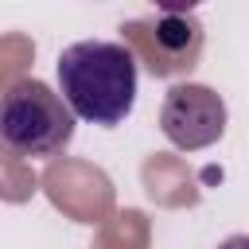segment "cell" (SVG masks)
Listing matches in <instances>:
<instances>
[{
    "mask_svg": "<svg viewBox=\"0 0 249 249\" xmlns=\"http://www.w3.org/2000/svg\"><path fill=\"white\" fill-rule=\"evenodd\" d=\"M58 97L86 121L113 128L136 105V54L128 43L82 39L58 54Z\"/></svg>",
    "mask_w": 249,
    "mask_h": 249,
    "instance_id": "1",
    "label": "cell"
},
{
    "mask_svg": "<svg viewBox=\"0 0 249 249\" xmlns=\"http://www.w3.org/2000/svg\"><path fill=\"white\" fill-rule=\"evenodd\" d=\"M74 140V113L39 78L16 82L0 93V144L16 156L51 160Z\"/></svg>",
    "mask_w": 249,
    "mask_h": 249,
    "instance_id": "2",
    "label": "cell"
},
{
    "mask_svg": "<svg viewBox=\"0 0 249 249\" xmlns=\"http://www.w3.org/2000/svg\"><path fill=\"white\" fill-rule=\"evenodd\" d=\"M160 132L183 152L210 148L226 132V101H222V93H214L202 82L171 86L163 93V105H160Z\"/></svg>",
    "mask_w": 249,
    "mask_h": 249,
    "instance_id": "3",
    "label": "cell"
},
{
    "mask_svg": "<svg viewBox=\"0 0 249 249\" xmlns=\"http://www.w3.org/2000/svg\"><path fill=\"white\" fill-rule=\"evenodd\" d=\"M152 39V54H148V70L156 78L191 70L198 51H202V23L191 12H160L152 31H144Z\"/></svg>",
    "mask_w": 249,
    "mask_h": 249,
    "instance_id": "4",
    "label": "cell"
},
{
    "mask_svg": "<svg viewBox=\"0 0 249 249\" xmlns=\"http://www.w3.org/2000/svg\"><path fill=\"white\" fill-rule=\"evenodd\" d=\"M218 249H249V233H233V237L218 241Z\"/></svg>",
    "mask_w": 249,
    "mask_h": 249,
    "instance_id": "5",
    "label": "cell"
}]
</instances>
